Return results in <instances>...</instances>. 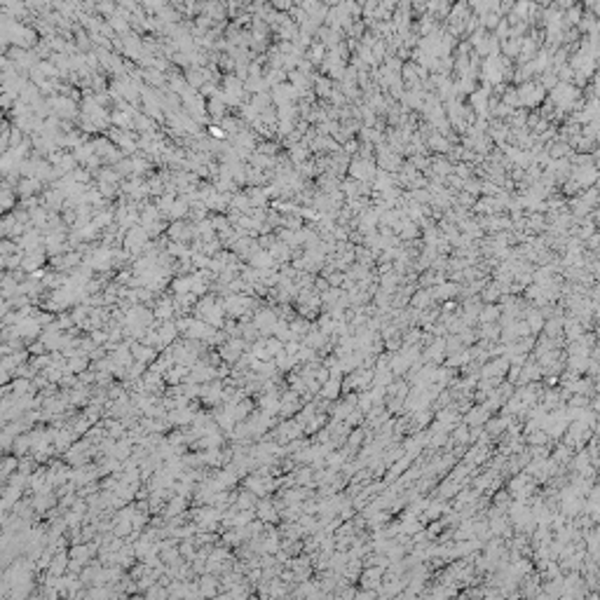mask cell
Here are the masks:
<instances>
[{"mask_svg":"<svg viewBox=\"0 0 600 600\" xmlns=\"http://www.w3.org/2000/svg\"><path fill=\"white\" fill-rule=\"evenodd\" d=\"M354 176H359V178H368V176H373V171H370V164H368V162H359V164H354Z\"/></svg>","mask_w":600,"mask_h":600,"instance_id":"obj_2","label":"cell"},{"mask_svg":"<svg viewBox=\"0 0 600 600\" xmlns=\"http://www.w3.org/2000/svg\"><path fill=\"white\" fill-rule=\"evenodd\" d=\"M553 99H556L560 106H570V101H574V89L563 85V87H558L553 92Z\"/></svg>","mask_w":600,"mask_h":600,"instance_id":"obj_1","label":"cell"},{"mask_svg":"<svg viewBox=\"0 0 600 600\" xmlns=\"http://www.w3.org/2000/svg\"><path fill=\"white\" fill-rule=\"evenodd\" d=\"M143 3H145V7H148L150 12H160V10L164 7V0H143Z\"/></svg>","mask_w":600,"mask_h":600,"instance_id":"obj_3","label":"cell"},{"mask_svg":"<svg viewBox=\"0 0 600 600\" xmlns=\"http://www.w3.org/2000/svg\"><path fill=\"white\" fill-rule=\"evenodd\" d=\"M492 5H495V0H488V10H490ZM476 7L481 10V12H485V3H476Z\"/></svg>","mask_w":600,"mask_h":600,"instance_id":"obj_4","label":"cell"}]
</instances>
